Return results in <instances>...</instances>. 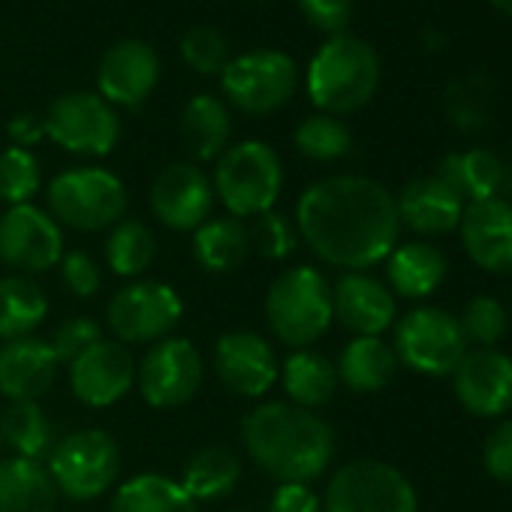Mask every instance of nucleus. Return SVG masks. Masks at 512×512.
<instances>
[{
  "instance_id": "obj_1",
  "label": "nucleus",
  "mask_w": 512,
  "mask_h": 512,
  "mask_svg": "<svg viewBox=\"0 0 512 512\" xmlns=\"http://www.w3.org/2000/svg\"><path fill=\"white\" fill-rule=\"evenodd\" d=\"M296 229L323 263L359 272L389 260L401 220L395 196L374 178L329 175L299 196Z\"/></svg>"
},
{
  "instance_id": "obj_2",
  "label": "nucleus",
  "mask_w": 512,
  "mask_h": 512,
  "mask_svg": "<svg viewBox=\"0 0 512 512\" xmlns=\"http://www.w3.org/2000/svg\"><path fill=\"white\" fill-rule=\"evenodd\" d=\"M241 440L250 461L266 476L308 485L335 455V431L314 410L290 401H269L253 407L241 422Z\"/></svg>"
},
{
  "instance_id": "obj_3",
  "label": "nucleus",
  "mask_w": 512,
  "mask_h": 512,
  "mask_svg": "<svg viewBox=\"0 0 512 512\" xmlns=\"http://www.w3.org/2000/svg\"><path fill=\"white\" fill-rule=\"evenodd\" d=\"M380 88V58L371 43L347 34L329 37L308 67V97L326 115H350Z\"/></svg>"
},
{
  "instance_id": "obj_4",
  "label": "nucleus",
  "mask_w": 512,
  "mask_h": 512,
  "mask_svg": "<svg viewBox=\"0 0 512 512\" xmlns=\"http://www.w3.org/2000/svg\"><path fill=\"white\" fill-rule=\"evenodd\" d=\"M266 317L278 341L296 350H308L314 341H320L329 332L335 320L332 287L311 266L287 269L269 287Z\"/></svg>"
},
{
  "instance_id": "obj_5",
  "label": "nucleus",
  "mask_w": 512,
  "mask_h": 512,
  "mask_svg": "<svg viewBox=\"0 0 512 512\" xmlns=\"http://www.w3.org/2000/svg\"><path fill=\"white\" fill-rule=\"evenodd\" d=\"M211 187L232 217H256L275 208L284 187V163L266 142L247 139L220 154Z\"/></svg>"
},
{
  "instance_id": "obj_6",
  "label": "nucleus",
  "mask_w": 512,
  "mask_h": 512,
  "mask_svg": "<svg viewBox=\"0 0 512 512\" xmlns=\"http://www.w3.org/2000/svg\"><path fill=\"white\" fill-rule=\"evenodd\" d=\"M49 208L58 226L79 232H100L115 226L127 211V190L109 169L82 166L67 169L49 184Z\"/></svg>"
},
{
  "instance_id": "obj_7",
  "label": "nucleus",
  "mask_w": 512,
  "mask_h": 512,
  "mask_svg": "<svg viewBox=\"0 0 512 512\" xmlns=\"http://www.w3.org/2000/svg\"><path fill=\"white\" fill-rule=\"evenodd\" d=\"M46 470L70 500H94L118 482L121 449L106 431L82 428L52 446Z\"/></svg>"
},
{
  "instance_id": "obj_8",
  "label": "nucleus",
  "mask_w": 512,
  "mask_h": 512,
  "mask_svg": "<svg viewBox=\"0 0 512 512\" xmlns=\"http://www.w3.org/2000/svg\"><path fill=\"white\" fill-rule=\"evenodd\" d=\"M323 512H419V500L398 467L377 458H359L329 479Z\"/></svg>"
},
{
  "instance_id": "obj_9",
  "label": "nucleus",
  "mask_w": 512,
  "mask_h": 512,
  "mask_svg": "<svg viewBox=\"0 0 512 512\" xmlns=\"http://www.w3.org/2000/svg\"><path fill=\"white\" fill-rule=\"evenodd\" d=\"M299 70L287 52L256 49L238 58H229L220 73L226 100L247 115H272L284 109L296 94Z\"/></svg>"
},
{
  "instance_id": "obj_10",
  "label": "nucleus",
  "mask_w": 512,
  "mask_h": 512,
  "mask_svg": "<svg viewBox=\"0 0 512 512\" xmlns=\"http://www.w3.org/2000/svg\"><path fill=\"white\" fill-rule=\"evenodd\" d=\"M46 136L70 154L106 157L121 139V121L100 94L67 91L46 112Z\"/></svg>"
},
{
  "instance_id": "obj_11",
  "label": "nucleus",
  "mask_w": 512,
  "mask_h": 512,
  "mask_svg": "<svg viewBox=\"0 0 512 512\" xmlns=\"http://www.w3.org/2000/svg\"><path fill=\"white\" fill-rule=\"evenodd\" d=\"M184 317V302L163 281H136L118 290L106 305V323L121 344H157L172 335Z\"/></svg>"
},
{
  "instance_id": "obj_12",
  "label": "nucleus",
  "mask_w": 512,
  "mask_h": 512,
  "mask_svg": "<svg viewBox=\"0 0 512 512\" xmlns=\"http://www.w3.org/2000/svg\"><path fill=\"white\" fill-rule=\"evenodd\" d=\"M467 344L458 329V317L440 308H416L395 329V356L428 377H446L464 359Z\"/></svg>"
},
{
  "instance_id": "obj_13",
  "label": "nucleus",
  "mask_w": 512,
  "mask_h": 512,
  "mask_svg": "<svg viewBox=\"0 0 512 512\" xmlns=\"http://www.w3.org/2000/svg\"><path fill=\"white\" fill-rule=\"evenodd\" d=\"M64 235L58 220L37 205H10L0 214V263L19 275H40L61 263Z\"/></svg>"
},
{
  "instance_id": "obj_14",
  "label": "nucleus",
  "mask_w": 512,
  "mask_h": 512,
  "mask_svg": "<svg viewBox=\"0 0 512 512\" xmlns=\"http://www.w3.org/2000/svg\"><path fill=\"white\" fill-rule=\"evenodd\" d=\"M136 386L157 410L184 407L202 386V356L187 338H163L151 344L136 365Z\"/></svg>"
},
{
  "instance_id": "obj_15",
  "label": "nucleus",
  "mask_w": 512,
  "mask_h": 512,
  "mask_svg": "<svg viewBox=\"0 0 512 512\" xmlns=\"http://www.w3.org/2000/svg\"><path fill=\"white\" fill-rule=\"evenodd\" d=\"M214 371L238 398H263L281 377L275 350L256 332H226L214 347Z\"/></svg>"
},
{
  "instance_id": "obj_16",
  "label": "nucleus",
  "mask_w": 512,
  "mask_h": 512,
  "mask_svg": "<svg viewBox=\"0 0 512 512\" xmlns=\"http://www.w3.org/2000/svg\"><path fill=\"white\" fill-rule=\"evenodd\" d=\"M214 208V187L196 163H169L151 184L154 217L178 232L199 229Z\"/></svg>"
},
{
  "instance_id": "obj_17",
  "label": "nucleus",
  "mask_w": 512,
  "mask_h": 512,
  "mask_svg": "<svg viewBox=\"0 0 512 512\" xmlns=\"http://www.w3.org/2000/svg\"><path fill=\"white\" fill-rule=\"evenodd\" d=\"M160 82V58L142 40H118L97 67V88L109 106L136 109Z\"/></svg>"
},
{
  "instance_id": "obj_18",
  "label": "nucleus",
  "mask_w": 512,
  "mask_h": 512,
  "mask_svg": "<svg viewBox=\"0 0 512 512\" xmlns=\"http://www.w3.org/2000/svg\"><path fill=\"white\" fill-rule=\"evenodd\" d=\"M136 383V362L121 341H97L70 362V389L85 407H112Z\"/></svg>"
},
{
  "instance_id": "obj_19",
  "label": "nucleus",
  "mask_w": 512,
  "mask_h": 512,
  "mask_svg": "<svg viewBox=\"0 0 512 512\" xmlns=\"http://www.w3.org/2000/svg\"><path fill=\"white\" fill-rule=\"evenodd\" d=\"M455 374V395L473 416L491 419L512 407V359L494 347L464 353Z\"/></svg>"
},
{
  "instance_id": "obj_20",
  "label": "nucleus",
  "mask_w": 512,
  "mask_h": 512,
  "mask_svg": "<svg viewBox=\"0 0 512 512\" xmlns=\"http://www.w3.org/2000/svg\"><path fill=\"white\" fill-rule=\"evenodd\" d=\"M461 241L470 260L494 275L512 272V202L482 199L464 205L461 214Z\"/></svg>"
},
{
  "instance_id": "obj_21",
  "label": "nucleus",
  "mask_w": 512,
  "mask_h": 512,
  "mask_svg": "<svg viewBox=\"0 0 512 512\" xmlns=\"http://www.w3.org/2000/svg\"><path fill=\"white\" fill-rule=\"evenodd\" d=\"M335 320L356 338H380L395 323V296L365 272H347L332 290Z\"/></svg>"
},
{
  "instance_id": "obj_22",
  "label": "nucleus",
  "mask_w": 512,
  "mask_h": 512,
  "mask_svg": "<svg viewBox=\"0 0 512 512\" xmlns=\"http://www.w3.org/2000/svg\"><path fill=\"white\" fill-rule=\"evenodd\" d=\"M58 359L43 338H16L0 344V395L10 401H40L55 377Z\"/></svg>"
},
{
  "instance_id": "obj_23",
  "label": "nucleus",
  "mask_w": 512,
  "mask_h": 512,
  "mask_svg": "<svg viewBox=\"0 0 512 512\" xmlns=\"http://www.w3.org/2000/svg\"><path fill=\"white\" fill-rule=\"evenodd\" d=\"M395 208H398V220L413 232L446 235L461 223L464 199H458L446 184L428 175L404 184V190L395 196Z\"/></svg>"
},
{
  "instance_id": "obj_24",
  "label": "nucleus",
  "mask_w": 512,
  "mask_h": 512,
  "mask_svg": "<svg viewBox=\"0 0 512 512\" xmlns=\"http://www.w3.org/2000/svg\"><path fill=\"white\" fill-rule=\"evenodd\" d=\"M434 178L446 184L458 199L482 202V199H497L503 193L509 172L497 154L476 148L467 154H446L437 163Z\"/></svg>"
},
{
  "instance_id": "obj_25",
  "label": "nucleus",
  "mask_w": 512,
  "mask_h": 512,
  "mask_svg": "<svg viewBox=\"0 0 512 512\" xmlns=\"http://www.w3.org/2000/svg\"><path fill=\"white\" fill-rule=\"evenodd\" d=\"M58 488L49 470L31 458L0 461V512H55Z\"/></svg>"
},
{
  "instance_id": "obj_26",
  "label": "nucleus",
  "mask_w": 512,
  "mask_h": 512,
  "mask_svg": "<svg viewBox=\"0 0 512 512\" xmlns=\"http://www.w3.org/2000/svg\"><path fill=\"white\" fill-rule=\"evenodd\" d=\"M250 253L247 226L238 217H208L199 229H193V260L202 272L226 275L235 272Z\"/></svg>"
},
{
  "instance_id": "obj_27",
  "label": "nucleus",
  "mask_w": 512,
  "mask_h": 512,
  "mask_svg": "<svg viewBox=\"0 0 512 512\" xmlns=\"http://www.w3.org/2000/svg\"><path fill=\"white\" fill-rule=\"evenodd\" d=\"M335 371H338V383H344L350 392L368 395L392 383L398 371V356L380 338H356L341 350Z\"/></svg>"
},
{
  "instance_id": "obj_28",
  "label": "nucleus",
  "mask_w": 512,
  "mask_h": 512,
  "mask_svg": "<svg viewBox=\"0 0 512 512\" xmlns=\"http://www.w3.org/2000/svg\"><path fill=\"white\" fill-rule=\"evenodd\" d=\"M446 278V256L425 241L401 244L389 253V284L404 299L431 296Z\"/></svg>"
},
{
  "instance_id": "obj_29",
  "label": "nucleus",
  "mask_w": 512,
  "mask_h": 512,
  "mask_svg": "<svg viewBox=\"0 0 512 512\" xmlns=\"http://www.w3.org/2000/svg\"><path fill=\"white\" fill-rule=\"evenodd\" d=\"M181 142L196 160H214L226 151L229 133H232V118L226 103H220L211 94L193 97L184 112H181Z\"/></svg>"
},
{
  "instance_id": "obj_30",
  "label": "nucleus",
  "mask_w": 512,
  "mask_h": 512,
  "mask_svg": "<svg viewBox=\"0 0 512 512\" xmlns=\"http://www.w3.org/2000/svg\"><path fill=\"white\" fill-rule=\"evenodd\" d=\"M241 479V458L226 446H205L193 452L181 470V488L199 503L220 500L235 491Z\"/></svg>"
},
{
  "instance_id": "obj_31",
  "label": "nucleus",
  "mask_w": 512,
  "mask_h": 512,
  "mask_svg": "<svg viewBox=\"0 0 512 512\" xmlns=\"http://www.w3.org/2000/svg\"><path fill=\"white\" fill-rule=\"evenodd\" d=\"M281 380H284V392L290 395V404L305 410H317L329 404L338 389L335 365L317 350H296L284 362Z\"/></svg>"
},
{
  "instance_id": "obj_32",
  "label": "nucleus",
  "mask_w": 512,
  "mask_h": 512,
  "mask_svg": "<svg viewBox=\"0 0 512 512\" xmlns=\"http://www.w3.org/2000/svg\"><path fill=\"white\" fill-rule=\"evenodd\" d=\"M49 314V299L28 275L0 278V341L28 338Z\"/></svg>"
},
{
  "instance_id": "obj_33",
  "label": "nucleus",
  "mask_w": 512,
  "mask_h": 512,
  "mask_svg": "<svg viewBox=\"0 0 512 512\" xmlns=\"http://www.w3.org/2000/svg\"><path fill=\"white\" fill-rule=\"evenodd\" d=\"M109 512H199L181 482L163 473H139L118 485Z\"/></svg>"
},
{
  "instance_id": "obj_34",
  "label": "nucleus",
  "mask_w": 512,
  "mask_h": 512,
  "mask_svg": "<svg viewBox=\"0 0 512 512\" xmlns=\"http://www.w3.org/2000/svg\"><path fill=\"white\" fill-rule=\"evenodd\" d=\"M0 437L16 458L40 461L52 452V422L37 401H10V407L0 413Z\"/></svg>"
},
{
  "instance_id": "obj_35",
  "label": "nucleus",
  "mask_w": 512,
  "mask_h": 512,
  "mask_svg": "<svg viewBox=\"0 0 512 512\" xmlns=\"http://www.w3.org/2000/svg\"><path fill=\"white\" fill-rule=\"evenodd\" d=\"M157 241L151 229L136 217H121L106 238V263L118 278H139L151 269Z\"/></svg>"
},
{
  "instance_id": "obj_36",
  "label": "nucleus",
  "mask_w": 512,
  "mask_h": 512,
  "mask_svg": "<svg viewBox=\"0 0 512 512\" xmlns=\"http://www.w3.org/2000/svg\"><path fill=\"white\" fill-rule=\"evenodd\" d=\"M296 148L308 157V160H317V163H332V160H341L350 154L353 148V133L350 127L335 118V115H326V112H317V115H308L299 127H296Z\"/></svg>"
},
{
  "instance_id": "obj_37",
  "label": "nucleus",
  "mask_w": 512,
  "mask_h": 512,
  "mask_svg": "<svg viewBox=\"0 0 512 512\" xmlns=\"http://www.w3.org/2000/svg\"><path fill=\"white\" fill-rule=\"evenodd\" d=\"M43 184L40 160L28 148L0 151V199L7 205H28Z\"/></svg>"
},
{
  "instance_id": "obj_38",
  "label": "nucleus",
  "mask_w": 512,
  "mask_h": 512,
  "mask_svg": "<svg viewBox=\"0 0 512 512\" xmlns=\"http://www.w3.org/2000/svg\"><path fill=\"white\" fill-rule=\"evenodd\" d=\"M247 238H250V250L260 253L263 260H287L299 244V229L287 214L272 208L250 220Z\"/></svg>"
},
{
  "instance_id": "obj_39",
  "label": "nucleus",
  "mask_w": 512,
  "mask_h": 512,
  "mask_svg": "<svg viewBox=\"0 0 512 512\" xmlns=\"http://www.w3.org/2000/svg\"><path fill=\"white\" fill-rule=\"evenodd\" d=\"M181 58L202 76H220L229 64V43L217 28L199 25L181 37Z\"/></svg>"
},
{
  "instance_id": "obj_40",
  "label": "nucleus",
  "mask_w": 512,
  "mask_h": 512,
  "mask_svg": "<svg viewBox=\"0 0 512 512\" xmlns=\"http://www.w3.org/2000/svg\"><path fill=\"white\" fill-rule=\"evenodd\" d=\"M458 329H461L464 344L494 347L506 332V311L497 299L479 296L464 305V311L458 317Z\"/></svg>"
},
{
  "instance_id": "obj_41",
  "label": "nucleus",
  "mask_w": 512,
  "mask_h": 512,
  "mask_svg": "<svg viewBox=\"0 0 512 512\" xmlns=\"http://www.w3.org/2000/svg\"><path fill=\"white\" fill-rule=\"evenodd\" d=\"M97 341H103V329L100 323H94L91 317H70L67 323H61L49 341L52 353L58 362L70 365L76 362L85 350H91Z\"/></svg>"
},
{
  "instance_id": "obj_42",
  "label": "nucleus",
  "mask_w": 512,
  "mask_h": 512,
  "mask_svg": "<svg viewBox=\"0 0 512 512\" xmlns=\"http://www.w3.org/2000/svg\"><path fill=\"white\" fill-rule=\"evenodd\" d=\"M305 22L329 37L347 34L353 22V0H299Z\"/></svg>"
},
{
  "instance_id": "obj_43",
  "label": "nucleus",
  "mask_w": 512,
  "mask_h": 512,
  "mask_svg": "<svg viewBox=\"0 0 512 512\" xmlns=\"http://www.w3.org/2000/svg\"><path fill=\"white\" fill-rule=\"evenodd\" d=\"M61 281L79 299H91L103 284L97 260L85 250H73V253L61 256Z\"/></svg>"
},
{
  "instance_id": "obj_44",
  "label": "nucleus",
  "mask_w": 512,
  "mask_h": 512,
  "mask_svg": "<svg viewBox=\"0 0 512 512\" xmlns=\"http://www.w3.org/2000/svg\"><path fill=\"white\" fill-rule=\"evenodd\" d=\"M482 461H485V470L491 479L512 485V419L500 422L488 434L485 449H482Z\"/></svg>"
},
{
  "instance_id": "obj_45",
  "label": "nucleus",
  "mask_w": 512,
  "mask_h": 512,
  "mask_svg": "<svg viewBox=\"0 0 512 512\" xmlns=\"http://www.w3.org/2000/svg\"><path fill=\"white\" fill-rule=\"evenodd\" d=\"M269 512H323V500L302 482H284L275 488Z\"/></svg>"
},
{
  "instance_id": "obj_46",
  "label": "nucleus",
  "mask_w": 512,
  "mask_h": 512,
  "mask_svg": "<svg viewBox=\"0 0 512 512\" xmlns=\"http://www.w3.org/2000/svg\"><path fill=\"white\" fill-rule=\"evenodd\" d=\"M7 133L13 139L16 148H34L37 142L46 139V118H40L37 112H19L16 118H10Z\"/></svg>"
},
{
  "instance_id": "obj_47",
  "label": "nucleus",
  "mask_w": 512,
  "mask_h": 512,
  "mask_svg": "<svg viewBox=\"0 0 512 512\" xmlns=\"http://www.w3.org/2000/svg\"><path fill=\"white\" fill-rule=\"evenodd\" d=\"M491 4H494L497 13H503L506 19H512V0H491Z\"/></svg>"
},
{
  "instance_id": "obj_48",
  "label": "nucleus",
  "mask_w": 512,
  "mask_h": 512,
  "mask_svg": "<svg viewBox=\"0 0 512 512\" xmlns=\"http://www.w3.org/2000/svg\"><path fill=\"white\" fill-rule=\"evenodd\" d=\"M235 512H253V509H235Z\"/></svg>"
},
{
  "instance_id": "obj_49",
  "label": "nucleus",
  "mask_w": 512,
  "mask_h": 512,
  "mask_svg": "<svg viewBox=\"0 0 512 512\" xmlns=\"http://www.w3.org/2000/svg\"><path fill=\"white\" fill-rule=\"evenodd\" d=\"M0 449H4V437H0Z\"/></svg>"
}]
</instances>
